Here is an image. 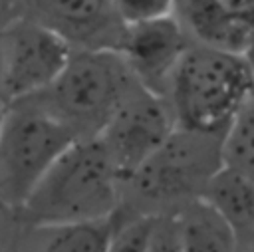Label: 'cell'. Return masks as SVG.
<instances>
[{"mask_svg": "<svg viewBox=\"0 0 254 252\" xmlns=\"http://www.w3.org/2000/svg\"><path fill=\"white\" fill-rule=\"evenodd\" d=\"M177 127L167 97L139 85L111 115L97 139L125 183L159 151Z\"/></svg>", "mask_w": 254, "mask_h": 252, "instance_id": "7", "label": "cell"}, {"mask_svg": "<svg viewBox=\"0 0 254 252\" xmlns=\"http://www.w3.org/2000/svg\"><path fill=\"white\" fill-rule=\"evenodd\" d=\"M200 200L230 226L236 238L254 232V181L246 175L222 167L206 185Z\"/></svg>", "mask_w": 254, "mask_h": 252, "instance_id": "12", "label": "cell"}, {"mask_svg": "<svg viewBox=\"0 0 254 252\" xmlns=\"http://www.w3.org/2000/svg\"><path fill=\"white\" fill-rule=\"evenodd\" d=\"M22 224L16 220V216L4 208H0V252H12L14 244L18 240Z\"/></svg>", "mask_w": 254, "mask_h": 252, "instance_id": "18", "label": "cell"}, {"mask_svg": "<svg viewBox=\"0 0 254 252\" xmlns=\"http://www.w3.org/2000/svg\"><path fill=\"white\" fill-rule=\"evenodd\" d=\"M139 85L115 50H73L54 83L28 99L77 139H95Z\"/></svg>", "mask_w": 254, "mask_h": 252, "instance_id": "4", "label": "cell"}, {"mask_svg": "<svg viewBox=\"0 0 254 252\" xmlns=\"http://www.w3.org/2000/svg\"><path fill=\"white\" fill-rule=\"evenodd\" d=\"M6 113H8V105L0 99V131H2V125H4V119H6Z\"/></svg>", "mask_w": 254, "mask_h": 252, "instance_id": "20", "label": "cell"}, {"mask_svg": "<svg viewBox=\"0 0 254 252\" xmlns=\"http://www.w3.org/2000/svg\"><path fill=\"white\" fill-rule=\"evenodd\" d=\"M157 216L115 212V230L109 240L107 252H147Z\"/></svg>", "mask_w": 254, "mask_h": 252, "instance_id": "15", "label": "cell"}, {"mask_svg": "<svg viewBox=\"0 0 254 252\" xmlns=\"http://www.w3.org/2000/svg\"><path fill=\"white\" fill-rule=\"evenodd\" d=\"M115 216L60 226H22L12 252H107Z\"/></svg>", "mask_w": 254, "mask_h": 252, "instance_id": "11", "label": "cell"}, {"mask_svg": "<svg viewBox=\"0 0 254 252\" xmlns=\"http://www.w3.org/2000/svg\"><path fill=\"white\" fill-rule=\"evenodd\" d=\"M111 4L123 26H131L175 14L177 0H111Z\"/></svg>", "mask_w": 254, "mask_h": 252, "instance_id": "16", "label": "cell"}, {"mask_svg": "<svg viewBox=\"0 0 254 252\" xmlns=\"http://www.w3.org/2000/svg\"><path fill=\"white\" fill-rule=\"evenodd\" d=\"M77 137L32 99L8 105L0 131V208L16 212Z\"/></svg>", "mask_w": 254, "mask_h": 252, "instance_id": "5", "label": "cell"}, {"mask_svg": "<svg viewBox=\"0 0 254 252\" xmlns=\"http://www.w3.org/2000/svg\"><path fill=\"white\" fill-rule=\"evenodd\" d=\"M252 95L250 56L192 42L175 67L165 97L179 127L224 135Z\"/></svg>", "mask_w": 254, "mask_h": 252, "instance_id": "2", "label": "cell"}, {"mask_svg": "<svg viewBox=\"0 0 254 252\" xmlns=\"http://www.w3.org/2000/svg\"><path fill=\"white\" fill-rule=\"evenodd\" d=\"M2 73H4V54H2V34H0V85H2Z\"/></svg>", "mask_w": 254, "mask_h": 252, "instance_id": "21", "label": "cell"}, {"mask_svg": "<svg viewBox=\"0 0 254 252\" xmlns=\"http://www.w3.org/2000/svg\"><path fill=\"white\" fill-rule=\"evenodd\" d=\"M175 14L194 44L250 56L254 0H177Z\"/></svg>", "mask_w": 254, "mask_h": 252, "instance_id": "10", "label": "cell"}, {"mask_svg": "<svg viewBox=\"0 0 254 252\" xmlns=\"http://www.w3.org/2000/svg\"><path fill=\"white\" fill-rule=\"evenodd\" d=\"M222 137L177 127L159 151L123 183L119 210L171 216L200 200L210 179L224 167Z\"/></svg>", "mask_w": 254, "mask_h": 252, "instance_id": "3", "label": "cell"}, {"mask_svg": "<svg viewBox=\"0 0 254 252\" xmlns=\"http://www.w3.org/2000/svg\"><path fill=\"white\" fill-rule=\"evenodd\" d=\"M147 252H183L177 220L173 214L171 216H157V224H155Z\"/></svg>", "mask_w": 254, "mask_h": 252, "instance_id": "17", "label": "cell"}, {"mask_svg": "<svg viewBox=\"0 0 254 252\" xmlns=\"http://www.w3.org/2000/svg\"><path fill=\"white\" fill-rule=\"evenodd\" d=\"M236 252H254V232L238 238V248Z\"/></svg>", "mask_w": 254, "mask_h": 252, "instance_id": "19", "label": "cell"}, {"mask_svg": "<svg viewBox=\"0 0 254 252\" xmlns=\"http://www.w3.org/2000/svg\"><path fill=\"white\" fill-rule=\"evenodd\" d=\"M173 216L183 252H236V234L206 202L194 200Z\"/></svg>", "mask_w": 254, "mask_h": 252, "instance_id": "13", "label": "cell"}, {"mask_svg": "<svg viewBox=\"0 0 254 252\" xmlns=\"http://www.w3.org/2000/svg\"><path fill=\"white\" fill-rule=\"evenodd\" d=\"M0 34L4 54L0 99L6 105L34 97L50 87L73 52L58 34L18 16L0 26Z\"/></svg>", "mask_w": 254, "mask_h": 252, "instance_id": "6", "label": "cell"}, {"mask_svg": "<svg viewBox=\"0 0 254 252\" xmlns=\"http://www.w3.org/2000/svg\"><path fill=\"white\" fill-rule=\"evenodd\" d=\"M18 18L58 34L73 50H115L123 36L111 0H14Z\"/></svg>", "mask_w": 254, "mask_h": 252, "instance_id": "8", "label": "cell"}, {"mask_svg": "<svg viewBox=\"0 0 254 252\" xmlns=\"http://www.w3.org/2000/svg\"><path fill=\"white\" fill-rule=\"evenodd\" d=\"M123 181L99 139H77L36 185L16 220L22 226L95 222L121 208Z\"/></svg>", "mask_w": 254, "mask_h": 252, "instance_id": "1", "label": "cell"}, {"mask_svg": "<svg viewBox=\"0 0 254 252\" xmlns=\"http://www.w3.org/2000/svg\"><path fill=\"white\" fill-rule=\"evenodd\" d=\"M222 161L254 181V95L238 111L222 137Z\"/></svg>", "mask_w": 254, "mask_h": 252, "instance_id": "14", "label": "cell"}, {"mask_svg": "<svg viewBox=\"0 0 254 252\" xmlns=\"http://www.w3.org/2000/svg\"><path fill=\"white\" fill-rule=\"evenodd\" d=\"M189 48L190 36L177 14H171L125 26L117 54L145 89L165 97L171 75Z\"/></svg>", "mask_w": 254, "mask_h": 252, "instance_id": "9", "label": "cell"}]
</instances>
